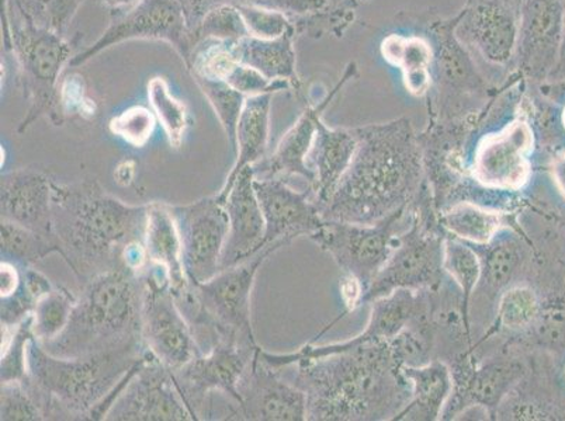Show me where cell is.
<instances>
[{"label": "cell", "instance_id": "obj_1", "mask_svg": "<svg viewBox=\"0 0 565 421\" xmlns=\"http://www.w3.org/2000/svg\"><path fill=\"white\" fill-rule=\"evenodd\" d=\"M296 387L307 397V420H394L413 397V385L388 342L296 363Z\"/></svg>", "mask_w": 565, "mask_h": 421}, {"label": "cell", "instance_id": "obj_2", "mask_svg": "<svg viewBox=\"0 0 565 421\" xmlns=\"http://www.w3.org/2000/svg\"><path fill=\"white\" fill-rule=\"evenodd\" d=\"M147 205L113 197L97 180L53 186V224L60 255L82 284L122 265V251L143 242Z\"/></svg>", "mask_w": 565, "mask_h": 421}, {"label": "cell", "instance_id": "obj_3", "mask_svg": "<svg viewBox=\"0 0 565 421\" xmlns=\"http://www.w3.org/2000/svg\"><path fill=\"white\" fill-rule=\"evenodd\" d=\"M428 183L418 149L403 128L369 133L330 203L321 209L326 220L374 224L415 202Z\"/></svg>", "mask_w": 565, "mask_h": 421}, {"label": "cell", "instance_id": "obj_4", "mask_svg": "<svg viewBox=\"0 0 565 421\" xmlns=\"http://www.w3.org/2000/svg\"><path fill=\"white\" fill-rule=\"evenodd\" d=\"M146 350V343L137 341L110 352L64 358L53 356L33 338L28 382L45 420H89L92 410L109 397Z\"/></svg>", "mask_w": 565, "mask_h": 421}, {"label": "cell", "instance_id": "obj_5", "mask_svg": "<svg viewBox=\"0 0 565 421\" xmlns=\"http://www.w3.org/2000/svg\"><path fill=\"white\" fill-rule=\"evenodd\" d=\"M142 296L141 273L126 266L87 280L68 325L43 347L53 356L74 358L142 341Z\"/></svg>", "mask_w": 565, "mask_h": 421}, {"label": "cell", "instance_id": "obj_6", "mask_svg": "<svg viewBox=\"0 0 565 421\" xmlns=\"http://www.w3.org/2000/svg\"><path fill=\"white\" fill-rule=\"evenodd\" d=\"M279 249V245L266 246L212 280L192 282L186 291L173 294L202 354L221 342L258 347L252 327V291L260 267Z\"/></svg>", "mask_w": 565, "mask_h": 421}, {"label": "cell", "instance_id": "obj_7", "mask_svg": "<svg viewBox=\"0 0 565 421\" xmlns=\"http://www.w3.org/2000/svg\"><path fill=\"white\" fill-rule=\"evenodd\" d=\"M413 209V224L399 236L392 258L369 287L362 305L372 304L397 290H439L444 285L448 233L439 223V210L429 183L416 197Z\"/></svg>", "mask_w": 565, "mask_h": 421}, {"label": "cell", "instance_id": "obj_8", "mask_svg": "<svg viewBox=\"0 0 565 421\" xmlns=\"http://www.w3.org/2000/svg\"><path fill=\"white\" fill-rule=\"evenodd\" d=\"M9 24L30 100L28 116L20 122L18 132L23 133L44 116L50 117L54 126L63 125L65 117L60 102V75L65 64L71 63L70 44L53 29L35 24L22 8Z\"/></svg>", "mask_w": 565, "mask_h": 421}, {"label": "cell", "instance_id": "obj_9", "mask_svg": "<svg viewBox=\"0 0 565 421\" xmlns=\"http://www.w3.org/2000/svg\"><path fill=\"white\" fill-rule=\"evenodd\" d=\"M413 204L401 207L374 224L326 220L311 240L332 256L343 276L361 282L364 294L392 258L399 236L413 224ZM363 302V301H362Z\"/></svg>", "mask_w": 565, "mask_h": 421}, {"label": "cell", "instance_id": "obj_10", "mask_svg": "<svg viewBox=\"0 0 565 421\" xmlns=\"http://www.w3.org/2000/svg\"><path fill=\"white\" fill-rule=\"evenodd\" d=\"M477 361L472 350L465 352L451 359L454 392L446 403L441 419L454 420L471 408L484 409L488 419L497 420L503 400L523 381L532 368L531 359L519 354Z\"/></svg>", "mask_w": 565, "mask_h": 421}, {"label": "cell", "instance_id": "obj_11", "mask_svg": "<svg viewBox=\"0 0 565 421\" xmlns=\"http://www.w3.org/2000/svg\"><path fill=\"white\" fill-rule=\"evenodd\" d=\"M141 276L142 341L163 366L177 371L202 352L173 295L167 270L150 263Z\"/></svg>", "mask_w": 565, "mask_h": 421}, {"label": "cell", "instance_id": "obj_12", "mask_svg": "<svg viewBox=\"0 0 565 421\" xmlns=\"http://www.w3.org/2000/svg\"><path fill=\"white\" fill-rule=\"evenodd\" d=\"M107 421H192L171 369L153 354L143 353L140 361L121 379V390L106 414Z\"/></svg>", "mask_w": 565, "mask_h": 421}, {"label": "cell", "instance_id": "obj_13", "mask_svg": "<svg viewBox=\"0 0 565 421\" xmlns=\"http://www.w3.org/2000/svg\"><path fill=\"white\" fill-rule=\"evenodd\" d=\"M171 210L190 282L202 284L212 280L221 271V256L230 233L224 204L215 195L186 205H171Z\"/></svg>", "mask_w": 565, "mask_h": 421}, {"label": "cell", "instance_id": "obj_14", "mask_svg": "<svg viewBox=\"0 0 565 421\" xmlns=\"http://www.w3.org/2000/svg\"><path fill=\"white\" fill-rule=\"evenodd\" d=\"M259 347V346H258ZM258 347L221 342L207 354H200L186 366L172 371L184 402L194 420L204 419L210 395L223 392L239 402L238 382Z\"/></svg>", "mask_w": 565, "mask_h": 421}, {"label": "cell", "instance_id": "obj_15", "mask_svg": "<svg viewBox=\"0 0 565 421\" xmlns=\"http://www.w3.org/2000/svg\"><path fill=\"white\" fill-rule=\"evenodd\" d=\"M425 298L426 290L394 291L393 294L372 302V313H370L366 328L351 341L327 344V346L307 344L299 352L291 354H270L260 348V357L270 367L282 371L285 368L295 366L300 359L332 356V354L353 350L367 344L393 341L398 333L414 322L416 315L423 310Z\"/></svg>", "mask_w": 565, "mask_h": 421}, {"label": "cell", "instance_id": "obj_16", "mask_svg": "<svg viewBox=\"0 0 565 421\" xmlns=\"http://www.w3.org/2000/svg\"><path fill=\"white\" fill-rule=\"evenodd\" d=\"M128 40H162L190 64L189 40L184 25L183 9L178 0H141L110 24L102 37L84 53L71 60V66H79L102 51Z\"/></svg>", "mask_w": 565, "mask_h": 421}, {"label": "cell", "instance_id": "obj_17", "mask_svg": "<svg viewBox=\"0 0 565 421\" xmlns=\"http://www.w3.org/2000/svg\"><path fill=\"white\" fill-rule=\"evenodd\" d=\"M259 350L260 347L256 348L239 379V402L225 420H307L306 393L295 384L285 381L279 369L262 359Z\"/></svg>", "mask_w": 565, "mask_h": 421}, {"label": "cell", "instance_id": "obj_18", "mask_svg": "<svg viewBox=\"0 0 565 421\" xmlns=\"http://www.w3.org/2000/svg\"><path fill=\"white\" fill-rule=\"evenodd\" d=\"M255 192L266 223L260 250L270 245L285 248L299 236L310 238L326 224L312 193L296 192L285 179L255 177Z\"/></svg>", "mask_w": 565, "mask_h": 421}, {"label": "cell", "instance_id": "obj_19", "mask_svg": "<svg viewBox=\"0 0 565 421\" xmlns=\"http://www.w3.org/2000/svg\"><path fill=\"white\" fill-rule=\"evenodd\" d=\"M533 131L525 121L513 122L497 136L487 137L477 148L472 176L482 187L500 192H519L531 179L529 161Z\"/></svg>", "mask_w": 565, "mask_h": 421}, {"label": "cell", "instance_id": "obj_20", "mask_svg": "<svg viewBox=\"0 0 565 421\" xmlns=\"http://www.w3.org/2000/svg\"><path fill=\"white\" fill-rule=\"evenodd\" d=\"M53 186L54 180L38 168H22L2 174V220L55 238Z\"/></svg>", "mask_w": 565, "mask_h": 421}, {"label": "cell", "instance_id": "obj_21", "mask_svg": "<svg viewBox=\"0 0 565 421\" xmlns=\"http://www.w3.org/2000/svg\"><path fill=\"white\" fill-rule=\"evenodd\" d=\"M224 207L228 215L230 233L221 256V270L258 253L265 238L266 223L255 192L254 168H246L239 173Z\"/></svg>", "mask_w": 565, "mask_h": 421}, {"label": "cell", "instance_id": "obj_22", "mask_svg": "<svg viewBox=\"0 0 565 421\" xmlns=\"http://www.w3.org/2000/svg\"><path fill=\"white\" fill-rule=\"evenodd\" d=\"M476 250L481 260L480 281L491 298L515 284L532 259V242L526 234L511 228L500 230L490 244L477 245Z\"/></svg>", "mask_w": 565, "mask_h": 421}, {"label": "cell", "instance_id": "obj_23", "mask_svg": "<svg viewBox=\"0 0 565 421\" xmlns=\"http://www.w3.org/2000/svg\"><path fill=\"white\" fill-rule=\"evenodd\" d=\"M150 263L167 270L173 294H181L192 284L184 270L181 236L171 210L166 203L148 204L146 235H143Z\"/></svg>", "mask_w": 565, "mask_h": 421}, {"label": "cell", "instance_id": "obj_24", "mask_svg": "<svg viewBox=\"0 0 565 421\" xmlns=\"http://www.w3.org/2000/svg\"><path fill=\"white\" fill-rule=\"evenodd\" d=\"M271 94L252 96L246 99L235 131L236 162L225 180L224 187L217 194L225 203L236 177L244 169L255 166L264 159L269 140Z\"/></svg>", "mask_w": 565, "mask_h": 421}, {"label": "cell", "instance_id": "obj_25", "mask_svg": "<svg viewBox=\"0 0 565 421\" xmlns=\"http://www.w3.org/2000/svg\"><path fill=\"white\" fill-rule=\"evenodd\" d=\"M403 373L413 385V397L394 420H440L454 392V375L448 364L441 359H433L423 367H404Z\"/></svg>", "mask_w": 565, "mask_h": 421}, {"label": "cell", "instance_id": "obj_26", "mask_svg": "<svg viewBox=\"0 0 565 421\" xmlns=\"http://www.w3.org/2000/svg\"><path fill=\"white\" fill-rule=\"evenodd\" d=\"M315 159L317 166L316 183L312 184V198L320 210L335 194L339 182L348 172L359 148L356 137L348 132L327 130L318 122L316 133Z\"/></svg>", "mask_w": 565, "mask_h": 421}, {"label": "cell", "instance_id": "obj_27", "mask_svg": "<svg viewBox=\"0 0 565 421\" xmlns=\"http://www.w3.org/2000/svg\"><path fill=\"white\" fill-rule=\"evenodd\" d=\"M318 118L315 111H308L295 127L282 137L274 155L254 168L256 179L301 176L315 184L317 174L307 164V156L315 142L318 130Z\"/></svg>", "mask_w": 565, "mask_h": 421}, {"label": "cell", "instance_id": "obj_28", "mask_svg": "<svg viewBox=\"0 0 565 421\" xmlns=\"http://www.w3.org/2000/svg\"><path fill=\"white\" fill-rule=\"evenodd\" d=\"M441 228L455 238L471 245H487L505 228L523 230L516 214L487 209L477 203L460 202L445 207L439 213Z\"/></svg>", "mask_w": 565, "mask_h": 421}, {"label": "cell", "instance_id": "obj_29", "mask_svg": "<svg viewBox=\"0 0 565 421\" xmlns=\"http://www.w3.org/2000/svg\"><path fill=\"white\" fill-rule=\"evenodd\" d=\"M543 310V294L531 284H513L500 295L497 321L491 333L507 332L512 337L526 333Z\"/></svg>", "mask_w": 565, "mask_h": 421}, {"label": "cell", "instance_id": "obj_30", "mask_svg": "<svg viewBox=\"0 0 565 421\" xmlns=\"http://www.w3.org/2000/svg\"><path fill=\"white\" fill-rule=\"evenodd\" d=\"M444 267L460 291L461 312L466 325L470 327V301L481 280L480 256L470 244L448 235L445 239Z\"/></svg>", "mask_w": 565, "mask_h": 421}, {"label": "cell", "instance_id": "obj_31", "mask_svg": "<svg viewBox=\"0 0 565 421\" xmlns=\"http://www.w3.org/2000/svg\"><path fill=\"white\" fill-rule=\"evenodd\" d=\"M60 245L55 238L35 233L22 225L2 220V260L24 269V267H33L50 255H60Z\"/></svg>", "mask_w": 565, "mask_h": 421}, {"label": "cell", "instance_id": "obj_32", "mask_svg": "<svg viewBox=\"0 0 565 421\" xmlns=\"http://www.w3.org/2000/svg\"><path fill=\"white\" fill-rule=\"evenodd\" d=\"M383 54L395 65H401L405 74V85L411 94L423 95L429 86L428 66L433 53L429 45L419 39L404 40L392 35L384 41Z\"/></svg>", "mask_w": 565, "mask_h": 421}, {"label": "cell", "instance_id": "obj_33", "mask_svg": "<svg viewBox=\"0 0 565 421\" xmlns=\"http://www.w3.org/2000/svg\"><path fill=\"white\" fill-rule=\"evenodd\" d=\"M241 63L252 66L267 79L280 80L292 71V54L285 35L276 40L246 37L236 43Z\"/></svg>", "mask_w": 565, "mask_h": 421}, {"label": "cell", "instance_id": "obj_34", "mask_svg": "<svg viewBox=\"0 0 565 421\" xmlns=\"http://www.w3.org/2000/svg\"><path fill=\"white\" fill-rule=\"evenodd\" d=\"M519 346L550 353L565 352V295L543 298L541 316L526 333L516 336Z\"/></svg>", "mask_w": 565, "mask_h": 421}, {"label": "cell", "instance_id": "obj_35", "mask_svg": "<svg viewBox=\"0 0 565 421\" xmlns=\"http://www.w3.org/2000/svg\"><path fill=\"white\" fill-rule=\"evenodd\" d=\"M76 300L78 298L61 285H55L41 298L32 315L33 335L41 346L55 341L64 332Z\"/></svg>", "mask_w": 565, "mask_h": 421}, {"label": "cell", "instance_id": "obj_36", "mask_svg": "<svg viewBox=\"0 0 565 421\" xmlns=\"http://www.w3.org/2000/svg\"><path fill=\"white\" fill-rule=\"evenodd\" d=\"M22 282L14 294L2 298V326H18L33 315L35 305L54 289L47 277L34 267H24Z\"/></svg>", "mask_w": 565, "mask_h": 421}, {"label": "cell", "instance_id": "obj_37", "mask_svg": "<svg viewBox=\"0 0 565 421\" xmlns=\"http://www.w3.org/2000/svg\"><path fill=\"white\" fill-rule=\"evenodd\" d=\"M148 100L167 133L169 143L173 148L181 147L188 128L186 105L171 94L168 82L159 76L148 84Z\"/></svg>", "mask_w": 565, "mask_h": 421}, {"label": "cell", "instance_id": "obj_38", "mask_svg": "<svg viewBox=\"0 0 565 421\" xmlns=\"http://www.w3.org/2000/svg\"><path fill=\"white\" fill-rule=\"evenodd\" d=\"M194 79H196L204 96L207 97L215 116L218 117L221 126L227 133L231 147L235 149L236 125H238L241 111H243L248 97L239 94L225 80L200 78V76H194Z\"/></svg>", "mask_w": 565, "mask_h": 421}, {"label": "cell", "instance_id": "obj_39", "mask_svg": "<svg viewBox=\"0 0 565 421\" xmlns=\"http://www.w3.org/2000/svg\"><path fill=\"white\" fill-rule=\"evenodd\" d=\"M32 316L18 326H2V381L28 379L29 344L33 341Z\"/></svg>", "mask_w": 565, "mask_h": 421}, {"label": "cell", "instance_id": "obj_40", "mask_svg": "<svg viewBox=\"0 0 565 421\" xmlns=\"http://www.w3.org/2000/svg\"><path fill=\"white\" fill-rule=\"evenodd\" d=\"M205 43L194 51L190 68L194 76L207 79L225 80L236 64H239V56L236 53V43L204 39Z\"/></svg>", "mask_w": 565, "mask_h": 421}, {"label": "cell", "instance_id": "obj_41", "mask_svg": "<svg viewBox=\"0 0 565 421\" xmlns=\"http://www.w3.org/2000/svg\"><path fill=\"white\" fill-rule=\"evenodd\" d=\"M0 420L41 421L45 420L38 398L25 381H2L0 393Z\"/></svg>", "mask_w": 565, "mask_h": 421}, {"label": "cell", "instance_id": "obj_42", "mask_svg": "<svg viewBox=\"0 0 565 421\" xmlns=\"http://www.w3.org/2000/svg\"><path fill=\"white\" fill-rule=\"evenodd\" d=\"M157 126L156 112L142 106H132L110 121V131L134 148L146 147Z\"/></svg>", "mask_w": 565, "mask_h": 421}, {"label": "cell", "instance_id": "obj_43", "mask_svg": "<svg viewBox=\"0 0 565 421\" xmlns=\"http://www.w3.org/2000/svg\"><path fill=\"white\" fill-rule=\"evenodd\" d=\"M202 30L203 39L228 41V43H238V41L249 37L238 8L224 7L213 10L204 19Z\"/></svg>", "mask_w": 565, "mask_h": 421}, {"label": "cell", "instance_id": "obj_44", "mask_svg": "<svg viewBox=\"0 0 565 421\" xmlns=\"http://www.w3.org/2000/svg\"><path fill=\"white\" fill-rule=\"evenodd\" d=\"M249 37L276 40L282 37L287 30L286 19L281 14L260 8L239 7Z\"/></svg>", "mask_w": 565, "mask_h": 421}, {"label": "cell", "instance_id": "obj_45", "mask_svg": "<svg viewBox=\"0 0 565 421\" xmlns=\"http://www.w3.org/2000/svg\"><path fill=\"white\" fill-rule=\"evenodd\" d=\"M225 82L246 97L274 94L282 87L281 82L267 79L259 71L243 63L234 66Z\"/></svg>", "mask_w": 565, "mask_h": 421}, {"label": "cell", "instance_id": "obj_46", "mask_svg": "<svg viewBox=\"0 0 565 421\" xmlns=\"http://www.w3.org/2000/svg\"><path fill=\"white\" fill-rule=\"evenodd\" d=\"M60 102L64 117L68 115L92 116L95 112V105L87 99L78 76H72L61 84Z\"/></svg>", "mask_w": 565, "mask_h": 421}, {"label": "cell", "instance_id": "obj_47", "mask_svg": "<svg viewBox=\"0 0 565 421\" xmlns=\"http://www.w3.org/2000/svg\"><path fill=\"white\" fill-rule=\"evenodd\" d=\"M82 0H50L49 10V28L56 33H63L72 18L75 17L76 10L81 7Z\"/></svg>", "mask_w": 565, "mask_h": 421}, {"label": "cell", "instance_id": "obj_48", "mask_svg": "<svg viewBox=\"0 0 565 421\" xmlns=\"http://www.w3.org/2000/svg\"><path fill=\"white\" fill-rule=\"evenodd\" d=\"M0 292L2 298L14 294L18 291L20 282H22V270L10 261L2 260L0 265Z\"/></svg>", "mask_w": 565, "mask_h": 421}, {"label": "cell", "instance_id": "obj_49", "mask_svg": "<svg viewBox=\"0 0 565 421\" xmlns=\"http://www.w3.org/2000/svg\"><path fill=\"white\" fill-rule=\"evenodd\" d=\"M550 171H552V176L559 194H562L565 199V152L554 159Z\"/></svg>", "mask_w": 565, "mask_h": 421}, {"label": "cell", "instance_id": "obj_50", "mask_svg": "<svg viewBox=\"0 0 565 421\" xmlns=\"http://www.w3.org/2000/svg\"><path fill=\"white\" fill-rule=\"evenodd\" d=\"M105 7H109L111 9H131L136 7V4L140 3L141 0H97Z\"/></svg>", "mask_w": 565, "mask_h": 421}, {"label": "cell", "instance_id": "obj_51", "mask_svg": "<svg viewBox=\"0 0 565 421\" xmlns=\"http://www.w3.org/2000/svg\"><path fill=\"white\" fill-rule=\"evenodd\" d=\"M562 120H563V126H564V128H565V107H564V111H563Z\"/></svg>", "mask_w": 565, "mask_h": 421}, {"label": "cell", "instance_id": "obj_52", "mask_svg": "<svg viewBox=\"0 0 565 421\" xmlns=\"http://www.w3.org/2000/svg\"><path fill=\"white\" fill-rule=\"evenodd\" d=\"M564 50H565V45H564ZM563 63H564L563 72H564V74H565V54H564V61H563Z\"/></svg>", "mask_w": 565, "mask_h": 421}, {"label": "cell", "instance_id": "obj_53", "mask_svg": "<svg viewBox=\"0 0 565 421\" xmlns=\"http://www.w3.org/2000/svg\"><path fill=\"white\" fill-rule=\"evenodd\" d=\"M39 2H45V3H49L50 0H39Z\"/></svg>", "mask_w": 565, "mask_h": 421}, {"label": "cell", "instance_id": "obj_54", "mask_svg": "<svg viewBox=\"0 0 565 421\" xmlns=\"http://www.w3.org/2000/svg\"><path fill=\"white\" fill-rule=\"evenodd\" d=\"M564 378H565V369H564Z\"/></svg>", "mask_w": 565, "mask_h": 421}]
</instances>
